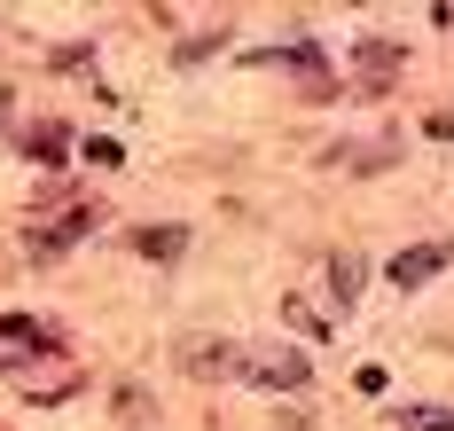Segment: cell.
<instances>
[{"label":"cell","mask_w":454,"mask_h":431,"mask_svg":"<svg viewBox=\"0 0 454 431\" xmlns=\"http://www.w3.org/2000/svg\"><path fill=\"white\" fill-rule=\"evenodd\" d=\"M63 337L55 330H32V314H8L0 322V361H24V353H55Z\"/></svg>","instance_id":"cell-2"},{"label":"cell","mask_w":454,"mask_h":431,"mask_svg":"<svg viewBox=\"0 0 454 431\" xmlns=\"http://www.w3.org/2000/svg\"><path fill=\"white\" fill-rule=\"evenodd\" d=\"M282 314H290V322H298L306 337H329V330H337V322H321V314L306 306V298H282Z\"/></svg>","instance_id":"cell-6"},{"label":"cell","mask_w":454,"mask_h":431,"mask_svg":"<svg viewBox=\"0 0 454 431\" xmlns=\"http://www.w3.org/2000/svg\"><path fill=\"white\" fill-rule=\"evenodd\" d=\"M235 377L274 384V392H298V384H306V353H290V345H259V353H235Z\"/></svg>","instance_id":"cell-1"},{"label":"cell","mask_w":454,"mask_h":431,"mask_svg":"<svg viewBox=\"0 0 454 431\" xmlns=\"http://www.w3.org/2000/svg\"><path fill=\"white\" fill-rule=\"evenodd\" d=\"M24 149H32L40 165H55V157H63V149H71V142H63V126H40V134H32V142H24Z\"/></svg>","instance_id":"cell-8"},{"label":"cell","mask_w":454,"mask_h":431,"mask_svg":"<svg viewBox=\"0 0 454 431\" xmlns=\"http://www.w3.org/2000/svg\"><path fill=\"white\" fill-rule=\"evenodd\" d=\"M8 110H16V87H8V79H0V118H8Z\"/></svg>","instance_id":"cell-9"},{"label":"cell","mask_w":454,"mask_h":431,"mask_svg":"<svg viewBox=\"0 0 454 431\" xmlns=\"http://www.w3.org/2000/svg\"><path fill=\"white\" fill-rule=\"evenodd\" d=\"M400 424H415V431H454V408H400Z\"/></svg>","instance_id":"cell-7"},{"label":"cell","mask_w":454,"mask_h":431,"mask_svg":"<svg viewBox=\"0 0 454 431\" xmlns=\"http://www.w3.org/2000/svg\"><path fill=\"white\" fill-rule=\"evenodd\" d=\"M329 290H337V306H353V298H361V259L337 251V259H329Z\"/></svg>","instance_id":"cell-4"},{"label":"cell","mask_w":454,"mask_h":431,"mask_svg":"<svg viewBox=\"0 0 454 431\" xmlns=\"http://www.w3.org/2000/svg\"><path fill=\"white\" fill-rule=\"evenodd\" d=\"M447 259H454L447 243H415V251H400V259H392V283H431Z\"/></svg>","instance_id":"cell-3"},{"label":"cell","mask_w":454,"mask_h":431,"mask_svg":"<svg viewBox=\"0 0 454 431\" xmlns=\"http://www.w3.org/2000/svg\"><path fill=\"white\" fill-rule=\"evenodd\" d=\"M181 228H149V236H134V251H149V259H173V251H181Z\"/></svg>","instance_id":"cell-5"}]
</instances>
